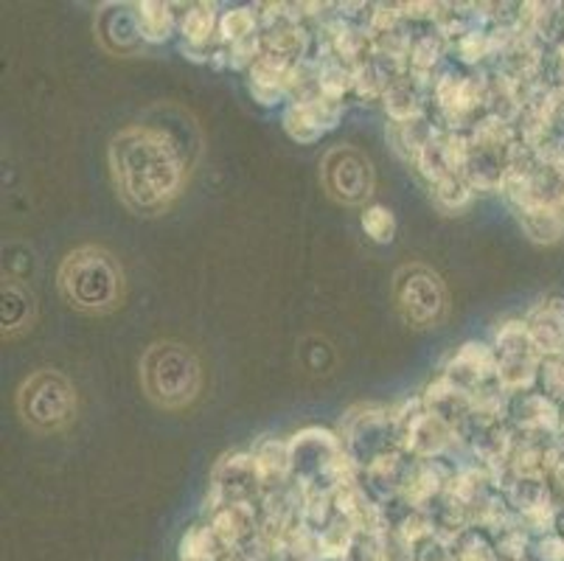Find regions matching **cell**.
Here are the masks:
<instances>
[{"mask_svg": "<svg viewBox=\"0 0 564 561\" xmlns=\"http://www.w3.org/2000/svg\"><path fill=\"white\" fill-rule=\"evenodd\" d=\"M110 177L118 199L138 216H155L181 197L188 180L183 147L169 130L132 123L107 149Z\"/></svg>", "mask_w": 564, "mask_h": 561, "instance_id": "cell-1", "label": "cell"}, {"mask_svg": "<svg viewBox=\"0 0 564 561\" xmlns=\"http://www.w3.org/2000/svg\"><path fill=\"white\" fill-rule=\"evenodd\" d=\"M56 287L68 306L87 312V315H105L121 306L124 298V270L105 247L85 245L70 250L56 272Z\"/></svg>", "mask_w": 564, "mask_h": 561, "instance_id": "cell-2", "label": "cell"}, {"mask_svg": "<svg viewBox=\"0 0 564 561\" xmlns=\"http://www.w3.org/2000/svg\"><path fill=\"white\" fill-rule=\"evenodd\" d=\"M203 363L177 339H163L147 348L141 359V385L158 408L183 410L194 404L203 390Z\"/></svg>", "mask_w": 564, "mask_h": 561, "instance_id": "cell-3", "label": "cell"}, {"mask_svg": "<svg viewBox=\"0 0 564 561\" xmlns=\"http://www.w3.org/2000/svg\"><path fill=\"white\" fill-rule=\"evenodd\" d=\"M18 413L34 432H59L76 419V388L59 370H34L18 390Z\"/></svg>", "mask_w": 564, "mask_h": 561, "instance_id": "cell-4", "label": "cell"}, {"mask_svg": "<svg viewBox=\"0 0 564 561\" xmlns=\"http://www.w3.org/2000/svg\"><path fill=\"white\" fill-rule=\"evenodd\" d=\"M393 301L399 315L413 328H435L444 323L449 309L447 287L427 265H404L393 276Z\"/></svg>", "mask_w": 564, "mask_h": 561, "instance_id": "cell-5", "label": "cell"}, {"mask_svg": "<svg viewBox=\"0 0 564 561\" xmlns=\"http://www.w3.org/2000/svg\"><path fill=\"white\" fill-rule=\"evenodd\" d=\"M497 352V382L506 393L520 396L540 379V352L533 348L525 321L497 323L491 332Z\"/></svg>", "mask_w": 564, "mask_h": 561, "instance_id": "cell-6", "label": "cell"}, {"mask_svg": "<svg viewBox=\"0 0 564 561\" xmlns=\"http://www.w3.org/2000/svg\"><path fill=\"white\" fill-rule=\"evenodd\" d=\"M321 180L332 199L343 205H366L377 185V172L366 152L351 143H337L323 154Z\"/></svg>", "mask_w": 564, "mask_h": 561, "instance_id": "cell-7", "label": "cell"}, {"mask_svg": "<svg viewBox=\"0 0 564 561\" xmlns=\"http://www.w3.org/2000/svg\"><path fill=\"white\" fill-rule=\"evenodd\" d=\"M343 450L351 457L357 466L368 470L377 457H382L384 452L402 450L399 446L397 424H393L391 410L379 408H357L346 416L340 432Z\"/></svg>", "mask_w": 564, "mask_h": 561, "instance_id": "cell-8", "label": "cell"}, {"mask_svg": "<svg viewBox=\"0 0 564 561\" xmlns=\"http://www.w3.org/2000/svg\"><path fill=\"white\" fill-rule=\"evenodd\" d=\"M430 93H433L438 112L444 116V121H447L444 130L464 132L460 130L464 123L471 130V127H475V121H471L475 112H478L480 107H489V85H486V79L458 74V71H444V74L433 82Z\"/></svg>", "mask_w": 564, "mask_h": 561, "instance_id": "cell-9", "label": "cell"}, {"mask_svg": "<svg viewBox=\"0 0 564 561\" xmlns=\"http://www.w3.org/2000/svg\"><path fill=\"white\" fill-rule=\"evenodd\" d=\"M346 116L343 101L326 99L321 93H312L304 99H295L284 107V132L295 143H317L326 132H332Z\"/></svg>", "mask_w": 564, "mask_h": 561, "instance_id": "cell-10", "label": "cell"}, {"mask_svg": "<svg viewBox=\"0 0 564 561\" xmlns=\"http://www.w3.org/2000/svg\"><path fill=\"white\" fill-rule=\"evenodd\" d=\"M466 163H469V132L438 127L427 147L422 149V154H419L415 169L433 185L441 183L444 177H453V174H464Z\"/></svg>", "mask_w": 564, "mask_h": 561, "instance_id": "cell-11", "label": "cell"}, {"mask_svg": "<svg viewBox=\"0 0 564 561\" xmlns=\"http://www.w3.org/2000/svg\"><path fill=\"white\" fill-rule=\"evenodd\" d=\"M295 68H299V62H290L275 54H261L259 62L248 71L250 99L261 107H275L281 101H292Z\"/></svg>", "mask_w": 564, "mask_h": 561, "instance_id": "cell-12", "label": "cell"}, {"mask_svg": "<svg viewBox=\"0 0 564 561\" xmlns=\"http://www.w3.org/2000/svg\"><path fill=\"white\" fill-rule=\"evenodd\" d=\"M444 377L453 385H458L466 393H475V390L486 388V385L497 382V352L491 343H478V339H469L458 352L453 354V359L444 368Z\"/></svg>", "mask_w": 564, "mask_h": 561, "instance_id": "cell-13", "label": "cell"}, {"mask_svg": "<svg viewBox=\"0 0 564 561\" xmlns=\"http://www.w3.org/2000/svg\"><path fill=\"white\" fill-rule=\"evenodd\" d=\"M96 31H99L105 48H110L112 54H135L147 45L141 31H138L135 9L127 7V3H112V7L101 9Z\"/></svg>", "mask_w": 564, "mask_h": 561, "instance_id": "cell-14", "label": "cell"}, {"mask_svg": "<svg viewBox=\"0 0 564 561\" xmlns=\"http://www.w3.org/2000/svg\"><path fill=\"white\" fill-rule=\"evenodd\" d=\"M447 483L449 475L441 470L438 461H413L402 488H399V500L404 503V508H422V511H427L430 503L444 494Z\"/></svg>", "mask_w": 564, "mask_h": 561, "instance_id": "cell-15", "label": "cell"}, {"mask_svg": "<svg viewBox=\"0 0 564 561\" xmlns=\"http://www.w3.org/2000/svg\"><path fill=\"white\" fill-rule=\"evenodd\" d=\"M528 334L540 357H558L564 352V306L562 301H542L528 317Z\"/></svg>", "mask_w": 564, "mask_h": 561, "instance_id": "cell-16", "label": "cell"}, {"mask_svg": "<svg viewBox=\"0 0 564 561\" xmlns=\"http://www.w3.org/2000/svg\"><path fill=\"white\" fill-rule=\"evenodd\" d=\"M522 234L536 245H556L564 236V208L553 199H540V203L522 205L514 211Z\"/></svg>", "mask_w": 564, "mask_h": 561, "instance_id": "cell-17", "label": "cell"}, {"mask_svg": "<svg viewBox=\"0 0 564 561\" xmlns=\"http://www.w3.org/2000/svg\"><path fill=\"white\" fill-rule=\"evenodd\" d=\"M424 90H430V85H424V82H419L410 74L391 79V85H388V90L382 96V107L388 112V118H391V123L427 118V110H424Z\"/></svg>", "mask_w": 564, "mask_h": 561, "instance_id": "cell-18", "label": "cell"}, {"mask_svg": "<svg viewBox=\"0 0 564 561\" xmlns=\"http://www.w3.org/2000/svg\"><path fill=\"white\" fill-rule=\"evenodd\" d=\"M212 528L223 548L228 550H242L245 542L256 533V511L253 503H230L223 506L219 511L212 514Z\"/></svg>", "mask_w": 564, "mask_h": 561, "instance_id": "cell-19", "label": "cell"}, {"mask_svg": "<svg viewBox=\"0 0 564 561\" xmlns=\"http://www.w3.org/2000/svg\"><path fill=\"white\" fill-rule=\"evenodd\" d=\"M250 455H253L261 488H279L281 483L292 475L290 441L270 439V435H267V439H261L259 444L253 446Z\"/></svg>", "mask_w": 564, "mask_h": 561, "instance_id": "cell-20", "label": "cell"}, {"mask_svg": "<svg viewBox=\"0 0 564 561\" xmlns=\"http://www.w3.org/2000/svg\"><path fill=\"white\" fill-rule=\"evenodd\" d=\"M138 20V31L147 45H163L172 40L174 31H181V20L174 12L172 3H161V0H141L132 3Z\"/></svg>", "mask_w": 564, "mask_h": 561, "instance_id": "cell-21", "label": "cell"}, {"mask_svg": "<svg viewBox=\"0 0 564 561\" xmlns=\"http://www.w3.org/2000/svg\"><path fill=\"white\" fill-rule=\"evenodd\" d=\"M509 416L514 424L525 432H542L556 430L558 427V410L553 404L551 396L545 393H520L509 401Z\"/></svg>", "mask_w": 564, "mask_h": 561, "instance_id": "cell-22", "label": "cell"}, {"mask_svg": "<svg viewBox=\"0 0 564 561\" xmlns=\"http://www.w3.org/2000/svg\"><path fill=\"white\" fill-rule=\"evenodd\" d=\"M435 130H438V127H433L430 118H415V121L388 123L384 136H388V141H391V149L397 152L399 161L415 166L419 154H422V149L427 147L430 138L435 136Z\"/></svg>", "mask_w": 564, "mask_h": 561, "instance_id": "cell-23", "label": "cell"}, {"mask_svg": "<svg viewBox=\"0 0 564 561\" xmlns=\"http://www.w3.org/2000/svg\"><path fill=\"white\" fill-rule=\"evenodd\" d=\"M219 29L217 3H192L181 18V43L212 48Z\"/></svg>", "mask_w": 564, "mask_h": 561, "instance_id": "cell-24", "label": "cell"}, {"mask_svg": "<svg viewBox=\"0 0 564 561\" xmlns=\"http://www.w3.org/2000/svg\"><path fill=\"white\" fill-rule=\"evenodd\" d=\"M225 555H228V550L217 539L212 522H197L186 528L181 544H177V559L181 561H223Z\"/></svg>", "mask_w": 564, "mask_h": 561, "instance_id": "cell-25", "label": "cell"}, {"mask_svg": "<svg viewBox=\"0 0 564 561\" xmlns=\"http://www.w3.org/2000/svg\"><path fill=\"white\" fill-rule=\"evenodd\" d=\"M253 34H261V20L253 7H230L219 14L217 45H234L239 40H248Z\"/></svg>", "mask_w": 564, "mask_h": 561, "instance_id": "cell-26", "label": "cell"}, {"mask_svg": "<svg viewBox=\"0 0 564 561\" xmlns=\"http://www.w3.org/2000/svg\"><path fill=\"white\" fill-rule=\"evenodd\" d=\"M444 48H447V43H444V37H441L438 31H430V34H424V37H415L413 43V51H410V62H408V74L415 76L419 82H424V85L433 87V71L438 68L441 56H444Z\"/></svg>", "mask_w": 564, "mask_h": 561, "instance_id": "cell-27", "label": "cell"}, {"mask_svg": "<svg viewBox=\"0 0 564 561\" xmlns=\"http://www.w3.org/2000/svg\"><path fill=\"white\" fill-rule=\"evenodd\" d=\"M34 317V298L14 278L3 281V332L14 334Z\"/></svg>", "mask_w": 564, "mask_h": 561, "instance_id": "cell-28", "label": "cell"}, {"mask_svg": "<svg viewBox=\"0 0 564 561\" xmlns=\"http://www.w3.org/2000/svg\"><path fill=\"white\" fill-rule=\"evenodd\" d=\"M430 197L444 214H460L475 199V188H471L464 174H453V177H444L441 183L430 185Z\"/></svg>", "mask_w": 564, "mask_h": 561, "instance_id": "cell-29", "label": "cell"}, {"mask_svg": "<svg viewBox=\"0 0 564 561\" xmlns=\"http://www.w3.org/2000/svg\"><path fill=\"white\" fill-rule=\"evenodd\" d=\"M354 90V68L343 65V62L326 60L317 62V93L326 99L343 101L346 93Z\"/></svg>", "mask_w": 564, "mask_h": 561, "instance_id": "cell-30", "label": "cell"}, {"mask_svg": "<svg viewBox=\"0 0 564 561\" xmlns=\"http://www.w3.org/2000/svg\"><path fill=\"white\" fill-rule=\"evenodd\" d=\"M362 234L373 241V245H391L397 239V216L388 205L371 203L362 208L360 216Z\"/></svg>", "mask_w": 564, "mask_h": 561, "instance_id": "cell-31", "label": "cell"}, {"mask_svg": "<svg viewBox=\"0 0 564 561\" xmlns=\"http://www.w3.org/2000/svg\"><path fill=\"white\" fill-rule=\"evenodd\" d=\"M391 79L393 76L388 74L377 60H368L354 68V93L366 101H382Z\"/></svg>", "mask_w": 564, "mask_h": 561, "instance_id": "cell-32", "label": "cell"}, {"mask_svg": "<svg viewBox=\"0 0 564 561\" xmlns=\"http://www.w3.org/2000/svg\"><path fill=\"white\" fill-rule=\"evenodd\" d=\"M455 561H500V553L495 548V539L480 528H466L455 539Z\"/></svg>", "mask_w": 564, "mask_h": 561, "instance_id": "cell-33", "label": "cell"}, {"mask_svg": "<svg viewBox=\"0 0 564 561\" xmlns=\"http://www.w3.org/2000/svg\"><path fill=\"white\" fill-rule=\"evenodd\" d=\"M455 51H458L460 62L464 65H480L486 56L495 54V40H491V31L489 29H471L469 34L455 43Z\"/></svg>", "mask_w": 564, "mask_h": 561, "instance_id": "cell-34", "label": "cell"}, {"mask_svg": "<svg viewBox=\"0 0 564 561\" xmlns=\"http://www.w3.org/2000/svg\"><path fill=\"white\" fill-rule=\"evenodd\" d=\"M264 54V43H261V34H253L248 40H239V43L228 45L225 56H228V68L234 71H250L259 62V56Z\"/></svg>", "mask_w": 564, "mask_h": 561, "instance_id": "cell-35", "label": "cell"}, {"mask_svg": "<svg viewBox=\"0 0 564 561\" xmlns=\"http://www.w3.org/2000/svg\"><path fill=\"white\" fill-rule=\"evenodd\" d=\"M540 379H542V388L551 399L556 396H564V357H545L540 365Z\"/></svg>", "mask_w": 564, "mask_h": 561, "instance_id": "cell-36", "label": "cell"}, {"mask_svg": "<svg viewBox=\"0 0 564 561\" xmlns=\"http://www.w3.org/2000/svg\"><path fill=\"white\" fill-rule=\"evenodd\" d=\"M533 555L540 561H564V539L562 537H542L533 544Z\"/></svg>", "mask_w": 564, "mask_h": 561, "instance_id": "cell-37", "label": "cell"}, {"mask_svg": "<svg viewBox=\"0 0 564 561\" xmlns=\"http://www.w3.org/2000/svg\"><path fill=\"white\" fill-rule=\"evenodd\" d=\"M556 203L562 205V208H564V183H562V188H558V197H556Z\"/></svg>", "mask_w": 564, "mask_h": 561, "instance_id": "cell-38", "label": "cell"}, {"mask_svg": "<svg viewBox=\"0 0 564 561\" xmlns=\"http://www.w3.org/2000/svg\"><path fill=\"white\" fill-rule=\"evenodd\" d=\"M558 62H562V68H564V45H558Z\"/></svg>", "mask_w": 564, "mask_h": 561, "instance_id": "cell-39", "label": "cell"}]
</instances>
